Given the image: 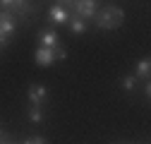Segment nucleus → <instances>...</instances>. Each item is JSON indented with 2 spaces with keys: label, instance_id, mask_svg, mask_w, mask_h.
<instances>
[{
  "label": "nucleus",
  "instance_id": "obj_7",
  "mask_svg": "<svg viewBox=\"0 0 151 144\" xmlns=\"http://www.w3.org/2000/svg\"><path fill=\"white\" fill-rule=\"evenodd\" d=\"M50 19L55 22V24H65L67 19H70V14H67V10L65 7H58V5H55V7H50Z\"/></svg>",
  "mask_w": 151,
  "mask_h": 144
},
{
  "label": "nucleus",
  "instance_id": "obj_11",
  "mask_svg": "<svg viewBox=\"0 0 151 144\" xmlns=\"http://www.w3.org/2000/svg\"><path fill=\"white\" fill-rule=\"evenodd\" d=\"M29 118H31V122H41L43 120V113H41V108H31V111H29Z\"/></svg>",
  "mask_w": 151,
  "mask_h": 144
},
{
  "label": "nucleus",
  "instance_id": "obj_3",
  "mask_svg": "<svg viewBox=\"0 0 151 144\" xmlns=\"http://www.w3.org/2000/svg\"><path fill=\"white\" fill-rule=\"evenodd\" d=\"M14 31V14L10 12H0V43H7V36Z\"/></svg>",
  "mask_w": 151,
  "mask_h": 144
},
{
  "label": "nucleus",
  "instance_id": "obj_2",
  "mask_svg": "<svg viewBox=\"0 0 151 144\" xmlns=\"http://www.w3.org/2000/svg\"><path fill=\"white\" fill-rule=\"evenodd\" d=\"M67 58V50L65 48H39V50H36V63H39L41 67H48V65H53L55 60H65Z\"/></svg>",
  "mask_w": 151,
  "mask_h": 144
},
{
  "label": "nucleus",
  "instance_id": "obj_9",
  "mask_svg": "<svg viewBox=\"0 0 151 144\" xmlns=\"http://www.w3.org/2000/svg\"><path fill=\"white\" fill-rule=\"evenodd\" d=\"M149 70H151V60L149 58H142L139 65H137V77H149Z\"/></svg>",
  "mask_w": 151,
  "mask_h": 144
},
{
  "label": "nucleus",
  "instance_id": "obj_1",
  "mask_svg": "<svg viewBox=\"0 0 151 144\" xmlns=\"http://www.w3.org/2000/svg\"><path fill=\"white\" fill-rule=\"evenodd\" d=\"M122 19H125V12L120 7H103L99 12V27L106 29V31L108 29H118L122 24Z\"/></svg>",
  "mask_w": 151,
  "mask_h": 144
},
{
  "label": "nucleus",
  "instance_id": "obj_5",
  "mask_svg": "<svg viewBox=\"0 0 151 144\" xmlns=\"http://www.w3.org/2000/svg\"><path fill=\"white\" fill-rule=\"evenodd\" d=\"M46 96H48V89H46V86H31V89H29V101H31L36 108L46 101Z\"/></svg>",
  "mask_w": 151,
  "mask_h": 144
},
{
  "label": "nucleus",
  "instance_id": "obj_12",
  "mask_svg": "<svg viewBox=\"0 0 151 144\" xmlns=\"http://www.w3.org/2000/svg\"><path fill=\"white\" fill-rule=\"evenodd\" d=\"M134 79H137L134 75H129V77H125V79H122V86L127 89V91H129V89H134Z\"/></svg>",
  "mask_w": 151,
  "mask_h": 144
},
{
  "label": "nucleus",
  "instance_id": "obj_13",
  "mask_svg": "<svg viewBox=\"0 0 151 144\" xmlns=\"http://www.w3.org/2000/svg\"><path fill=\"white\" fill-rule=\"evenodd\" d=\"M27 144H46V139H41V137H34L31 142H27Z\"/></svg>",
  "mask_w": 151,
  "mask_h": 144
},
{
  "label": "nucleus",
  "instance_id": "obj_14",
  "mask_svg": "<svg viewBox=\"0 0 151 144\" xmlns=\"http://www.w3.org/2000/svg\"><path fill=\"white\" fill-rule=\"evenodd\" d=\"M0 142H3V132H0Z\"/></svg>",
  "mask_w": 151,
  "mask_h": 144
},
{
  "label": "nucleus",
  "instance_id": "obj_4",
  "mask_svg": "<svg viewBox=\"0 0 151 144\" xmlns=\"http://www.w3.org/2000/svg\"><path fill=\"white\" fill-rule=\"evenodd\" d=\"M65 5H72L74 10H77L79 19H89V17L96 14V5L99 3H93V0H82V3H65Z\"/></svg>",
  "mask_w": 151,
  "mask_h": 144
},
{
  "label": "nucleus",
  "instance_id": "obj_10",
  "mask_svg": "<svg viewBox=\"0 0 151 144\" xmlns=\"http://www.w3.org/2000/svg\"><path fill=\"white\" fill-rule=\"evenodd\" d=\"M70 27H72L74 34H84V31H86V24H84V19H79V17H77V19H72Z\"/></svg>",
  "mask_w": 151,
  "mask_h": 144
},
{
  "label": "nucleus",
  "instance_id": "obj_6",
  "mask_svg": "<svg viewBox=\"0 0 151 144\" xmlns=\"http://www.w3.org/2000/svg\"><path fill=\"white\" fill-rule=\"evenodd\" d=\"M39 41L43 43V48H58V34L55 31H41Z\"/></svg>",
  "mask_w": 151,
  "mask_h": 144
},
{
  "label": "nucleus",
  "instance_id": "obj_8",
  "mask_svg": "<svg viewBox=\"0 0 151 144\" xmlns=\"http://www.w3.org/2000/svg\"><path fill=\"white\" fill-rule=\"evenodd\" d=\"M0 5H3V12H27L29 10V5L27 3H12V0H3V3H0Z\"/></svg>",
  "mask_w": 151,
  "mask_h": 144
}]
</instances>
